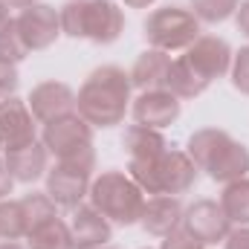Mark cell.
Returning <instances> with one entry per match:
<instances>
[{"mask_svg": "<svg viewBox=\"0 0 249 249\" xmlns=\"http://www.w3.org/2000/svg\"><path fill=\"white\" fill-rule=\"evenodd\" d=\"M35 116L29 110L26 102L20 99H3L0 102V151H12L20 145H29L38 139V127Z\"/></svg>", "mask_w": 249, "mask_h": 249, "instance_id": "9c48e42d", "label": "cell"}, {"mask_svg": "<svg viewBox=\"0 0 249 249\" xmlns=\"http://www.w3.org/2000/svg\"><path fill=\"white\" fill-rule=\"evenodd\" d=\"M26 247L29 249H72V238H70L67 220L53 217V220L41 223L38 229H32L26 235Z\"/></svg>", "mask_w": 249, "mask_h": 249, "instance_id": "603a6c76", "label": "cell"}, {"mask_svg": "<svg viewBox=\"0 0 249 249\" xmlns=\"http://www.w3.org/2000/svg\"><path fill=\"white\" fill-rule=\"evenodd\" d=\"M235 23H238V29L249 38V0H241V6L235 12Z\"/></svg>", "mask_w": 249, "mask_h": 249, "instance_id": "836d02e7", "label": "cell"}, {"mask_svg": "<svg viewBox=\"0 0 249 249\" xmlns=\"http://www.w3.org/2000/svg\"><path fill=\"white\" fill-rule=\"evenodd\" d=\"M171 53H162V50H154L148 47L130 67V84L139 90V93H148V90H165L168 84V72H171Z\"/></svg>", "mask_w": 249, "mask_h": 249, "instance_id": "e0dca14e", "label": "cell"}, {"mask_svg": "<svg viewBox=\"0 0 249 249\" xmlns=\"http://www.w3.org/2000/svg\"><path fill=\"white\" fill-rule=\"evenodd\" d=\"M84 12H87V0H67L58 9L61 18V35L70 38H84Z\"/></svg>", "mask_w": 249, "mask_h": 249, "instance_id": "83f0119b", "label": "cell"}, {"mask_svg": "<svg viewBox=\"0 0 249 249\" xmlns=\"http://www.w3.org/2000/svg\"><path fill=\"white\" fill-rule=\"evenodd\" d=\"M18 29L29 47V53H41V50H50L58 35H61V18H58V9H53L50 3H35L29 9H23L18 18Z\"/></svg>", "mask_w": 249, "mask_h": 249, "instance_id": "ba28073f", "label": "cell"}, {"mask_svg": "<svg viewBox=\"0 0 249 249\" xmlns=\"http://www.w3.org/2000/svg\"><path fill=\"white\" fill-rule=\"evenodd\" d=\"M9 18H12V15H9V6H6V3L0 0V26H3V23H6Z\"/></svg>", "mask_w": 249, "mask_h": 249, "instance_id": "8d00e7d4", "label": "cell"}, {"mask_svg": "<svg viewBox=\"0 0 249 249\" xmlns=\"http://www.w3.org/2000/svg\"><path fill=\"white\" fill-rule=\"evenodd\" d=\"M41 142L50 151V157H55V162L58 160H70V157L93 148V124H87L78 113H70L64 119L44 124Z\"/></svg>", "mask_w": 249, "mask_h": 249, "instance_id": "277c9868", "label": "cell"}, {"mask_svg": "<svg viewBox=\"0 0 249 249\" xmlns=\"http://www.w3.org/2000/svg\"><path fill=\"white\" fill-rule=\"evenodd\" d=\"M200 168L191 162L186 151H165L157 162V194H171L180 197L197 183Z\"/></svg>", "mask_w": 249, "mask_h": 249, "instance_id": "4fadbf2b", "label": "cell"}, {"mask_svg": "<svg viewBox=\"0 0 249 249\" xmlns=\"http://www.w3.org/2000/svg\"><path fill=\"white\" fill-rule=\"evenodd\" d=\"M38 124H50L70 113H78V93L64 81H41L26 99Z\"/></svg>", "mask_w": 249, "mask_h": 249, "instance_id": "5b68a950", "label": "cell"}, {"mask_svg": "<svg viewBox=\"0 0 249 249\" xmlns=\"http://www.w3.org/2000/svg\"><path fill=\"white\" fill-rule=\"evenodd\" d=\"M124 32V15L113 0H87V12H84V38L107 47L113 41H119Z\"/></svg>", "mask_w": 249, "mask_h": 249, "instance_id": "7c38bea8", "label": "cell"}, {"mask_svg": "<svg viewBox=\"0 0 249 249\" xmlns=\"http://www.w3.org/2000/svg\"><path fill=\"white\" fill-rule=\"evenodd\" d=\"M18 81H20V75H18V64H12V61H6V58H0V102L15 96V90H18Z\"/></svg>", "mask_w": 249, "mask_h": 249, "instance_id": "f546056e", "label": "cell"}, {"mask_svg": "<svg viewBox=\"0 0 249 249\" xmlns=\"http://www.w3.org/2000/svg\"><path fill=\"white\" fill-rule=\"evenodd\" d=\"M0 249H29V247H23V244H18V241H3Z\"/></svg>", "mask_w": 249, "mask_h": 249, "instance_id": "74e56055", "label": "cell"}, {"mask_svg": "<svg viewBox=\"0 0 249 249\" xmlns=\"http://www.w3.org/2000/svg\"><path fill=\"white\" fill-rule=\"evenodd\" d=\"M102 249H105V247H102Z\"/></svg>", "mask_w": 249, "mask_h": 249, "instance_id": "f35d334b", "label": "cell"}, {"mask_svg": "<svg viewBox=\"0 0 249 249\" xmlns=\"http://www.w3.org/2000/svg\"><path fill=\"white\" fill-rule=\"evenodd\" d=\"M183 229H188L200 244H223V238L229 235L232 223L220 206V200H194L183 212Z\"/></svg>", "mask_w": 249, "mask_h": 249, "instance_id": "52a82bcc", "label": "cell"}, {"mask_svg": "<svg viewBox=\"0 0 249 249\" xmlns=\"http://www.w3.org/2000/svg\"><path fill=\"white\" fill-rule=\"evenodd\" d=\"M3 160H6V168L15 177V183H35V180L47 177V171H50V151L38 139L6 151Z\"/></svg>", "mask_w": 249, "mask_h": 249, "instance_id": "2e32d148", "label": "cell"}, {"mask_svg": "<svg viewBox=\"0 0 249 249\" xmlns=\"http://www.w3.org/2000/svg\"><path fill=\"white\" fill-rule=\"evenodd\" d=\"M145 41L154 50L162 53H186L188 47L200 38V20L194 18L191 9L183 6H162L154 9L145 18Z\"/></svg>", "mask_w": 249, "mask_h": 249, "instance_id": "3957f363", "label": "cell"}, {"mask_svg": "<svg viewBox=\"0 0 249 249\" xmlns=\"http://www.w3.org/2000/svg\"><path fill=\"white\" fill-rule=\"evenodd\" d=\"M90 183H93V171L78 168L72 162H55L47 171V194L61 209H78L90 194Z\"/></svg>", "mask_w": 249, "mask_h": 249, "instance_id": "8992f818", "label": "cell"}, {"mask_svg": "<svg viewBox=\"0 0 249 249\" xmlns=\"http://www.w3.org/2000/svg\"><path fill=\"white\" fill-rule=\"evenodd\" d=\"M180 99L171 93V90H148V93H139L133 102H130V113L136 124H148V127H168L180 119Z\"/></svg>", "mask_w": 249, "mask_h": 249, "instance_id": "30bf717a", "label": "cell"}, {"mask_svg": "<svg viewBox=\"0 0 249 249\" xmlns=\"http://www.w3.org/2000/svg\"><path fill=\"white\" fill-rule=\"evenodd\" d=\"M220 206L232 226H249V177L226 183L220 194Z\"/></svg>", "mask_w": 249, "mask_h": 249, "instance_id": "7402d4cb", "label": "cell"}, {"mask_svg": "<svg viewBox=\"0 0 249 249\" xmlns=\"http://www.w3.org/2000/svg\"><path fill=\"white\" fill-rule=\"evenodd\" d=\"M26 55H29V47H26V41H23V35L18 29V20L9 18L0 26V58L18 64V61H23Z\"/></svg>", "mask_w": 249, "mask_h": 249, "instance_id": "4316f807", "label": "cell"}, {"mask_svg": "<svg viewBox=\"0 0 249 249\" xmlns=\"http://www.w3.org/2000/svg\"><path fill=\"white\" fill-rule=\"evenodd\" d=\"M67 226H70L72 249H102L113 238V223L93 206L72 209V217L67 220Z\"/></svg>", "mask_w": 249, "mask_h": 249, "instance_id": "8fae6325", "label": "cell"}, {"mask_svg": "<svg viewBox=\"0 0 249 249\" xmlns=\"http://www.w3.org/2000/svg\"><path fill=\"white\" fill-rule=\"evenodd\" d=\"M223 249H249V226H232L223 238Z\"/></svg>", "mask_w": 249, "mask_h": 249, "instance_id": "1f68e13d", "label": "cell"}, {"mask_svg": "<svg viewBox=\"0 0 249 249\" xmlns=\"http://www.w3.org/2000/svg\"><path fill=\"white\" fill-rule=\"evenodd\" d=\"M20 206H23V214H26V229L32 232V229H38L41 223H47V220H53V217H58V206H55V200L47 194V191H29V194H23L20 197ZM26 232V235H29Z\"/></svg>", "mask_w": 249, "mask_h": 249, "instance_id": "cb8c5ba5", "label": "cell"}, {"mask_svg": "<svg viewBox=\"0 0 249 249\" xmlns=\"http://www.w3.org/2000/svg\"><path fill=\"white\" fill-rule=\"evenodd\" d=\"M26 214H23V206L20 200H0V238L3 241H20L26 238Z\"/></svg>", "mask_w": 249, "mask_h": 249, "instance_id": "d4e9b609", "label": "cell"}, {"mask_svg": "<svg viewBox=\"0 0 249 249\" xmlns=\"http://www.w3.org/2000/svg\"><path fill=\"white\" fill-rule=\"evenodd\" d=\"M206 244H200L188 229H183V226H177L171 235H165L162 238V247L160 249H203Z\"/></svg>", "mask_w": 249, "mask_h": 249, "instance_id": "4dcf8cb0", "label": "cell"}, {"mask_svg": "<svg viewBox=\"0 0 249 249\" xmlns=\"http://www.w3.org/2000/svg\"><path fill=\"white\" fill-rule=\"evenodd\" d=\"M241 0H191V12L200 23H223L238 12Z\"/></svg>", "mask_w": 249, "mask_h": 249, "instance_id": "484cf974", "label": "cell"}, {"mask_svg": "<svg viewBox=\"0 0 249 249\" xmlns=\"http://www.w3.org/2000/svg\"><path fill=\"white\" fill-rule=\"evenodd\" d=\"M3 3H6L9 9H20V12H23V9H29V6H35L38 0H3Z\"/></svg>", "mask_w": 249, "mask_h": 249, "instance_id": "e575fe53", "label": "cell"}, {"mask_svg": "<svg viewBox=\"0 0 249 249\" xmlns=\"http://www.w3.org/2000/svg\"><path fill=\"white\" fill-rule=\"evenodd\" d=\"M209 84H212V81H209L194 64L188 61L186 55H180V58L171 61V72H168V84H165V90H171L180 102H183V99H197L200 93L209 90Z\"/></svg>", "mask_w": 249, "mask_h": 249, "instance_id": "ffe728a7", "label": "cell"}, {"mask_svg": "<svg viewBox=\"0 0 249 249\" xmlns=\"http://www.w3.org/2000/svg\"><path fill=\"white\" fill-rule=\"evenodd\" d=\"M229 139H232V136H229L226 130H220V127H203V130H194L191 139H188L186 154L191 157V162H194L200 171H206V168L212 165V160L223 151V145H226Z\"/></svg>", "mask_w": 249, "mask_h": 249, "instance_id": "44dd1931", "label": "cell"}, {"mask_svg": "<svg viewBox=\"0 0 249 249\" xmlns=\"http://www.w3.org/2000/svg\"><path fill=\"white\" fill-rule=\"evenodd\" d=\"M183 203L180 197H171V194H154L145 200V209H142V217H139V226L154 235V238H165L171 235L177 226H183Z\"/></svg>", "mask_w": 249, "mask_h": 249, "instance_id": "9a60e30c", "label": "cell"}, {"mask_svg": "<svg viewBox=\"0 0 249 249\" xmlns=\"http://www.w3.org/2000/svg\"><path fill=\"white\" fill-rule=\"evenodd\" d=\"M229 75H232L235 90H241L244 96H249V47H241V50L232 55Z\"/></svg>", "mask_w": 249, "mask_h": 249, "instance_id": "f1b7e54d", "label": "cell"}, {"mask_svg": "<svg viewBox=\"0 0 249 249\" xmlns=\"http://www.w3.org/2000/svg\"><path fill=\"white\" fill-rule=\"evenodd\" d=\"M183 55H186L188 61L194 64L209 81H214V78H220V75L229 72L235 53H232V47H229L223 38H217V35H200Z\"/></svg>", "mask_w": 249, "mask_h": 249, "instance_id": "5bb4252c", "label": "cell"}, {"mask_svg": "<svg viewBox=\"0 0 249 249\" xmlns=\"http://www.w3.org/2000/svg\"><path fill=\"white\" fill-rule=\"evenodd\" d=\"M124 6H130V9H148V6H154L157 0H122Z\"/></svg>", "mask_w": 249, "mask_h": 249, "instance_id": "d590c367", "label": "cell"}, {"mask_svg": "<svg viewBox=\"0 0 249 249\" xmlns=\"http://www.w3.org/2000/svg\"><path fill=\"white\" fill-rule=\"evenodd\" d=\"M122 145L130 160H160L168 151L165 136L148 124H130L122 136Z\"/></svg>", "mask_w": 249, "mask_h": 249, "instance_id": "d6986e66", "label": "cell"}, {"mask_svg": "<svg viewBox=\"0 0 249 249\" xmlns=\"http://www.w3.org/2000/svg\"><path fill=\"white\" fill-rule=\"evenodd\" d=\"M206 174L214 180V183H235L241 177L249 174V148L238 139H229L223 145V151L212 160V165L206 168Z\"/></svg>", "mask_w": 249, "mask_h": 249, "instance_id": "ac0fdd59", "label": "cell"}, {"mask_svg": "<svg viewBox=\"0 0 249 249\" xmlns=\"http://www.w3.org/2000/svg\"><path fill=\"white\" fill-rule=\"evenodd\" d=\"M12 188H15V177L9 174V168H6V160L0 157V200H6V197L12 194Z\"/></svg>", "mask_w": 249, "mask_h": 249, "instance_id": "d6a6232c", "label": "cell"}, {"mask_svg": "<svg viewBox=\"0 0 249 249\" xmlns=\"http://www.w3.org/2000/svg\"><path fill=\"white\" fill-rule=\"evenodd\" d=\"M130 72L116 64L96 67L78 90V116L93 127L122 124L130 107Z\"/></svg>", "mask_w": 249, "mask_h": 249, "instance_id": "6da1fadb", "label": "cell"}, {"mask_svg": "<svg viewBox=\"0 0 249 249\" xmlns=\"http://www.w3.org/2000/svg\"><path fill=\"white\" fill-rule=\"evenodd\" d=\"M90 206L102 212L116 226H133L145 209V191L136 186L127 171H105L90 183Z\"/></svg>", "mask_w": 249, "mask_h": 249, "instance_id": "7a4b0ae2", "label": "cell"}]
</instances>
